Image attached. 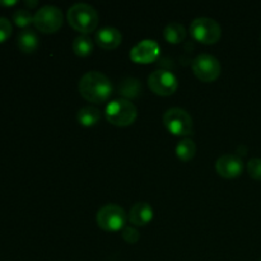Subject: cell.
Instances as JSON below:
<instances>
[{"mask_svg":"<svg viewBox=\"0 0 261 261\" xmlns=\"http://www.w3.org/2000/svg\"><path fill=\"white\" fill-rule=\"evenodd\" d=\"M38 37L32 30H23L18 35V47L25 54L33 53L38 47Z\"/></svg>","mask_w":261,"mask_h":261,"instance_id":"cell-14","label":"cell"},{"mask_svg":"<svg viewBox=\"0 0 261 261\" xmlns=\"http://www.w3.org/2000/svg\"><path fill=\"white\" fill-rule=\"evenodd\" d=\"M68 22L71 27L81 33H89L98 25V14L92 5L76 3L68 10Z\"/></svg>","mask_w":261,"mask_h":261,"instance_id":"cell-2","label":"cell"},{"mask_svg":"<svg viewBox=\"0 0 261 261\" xmlns=\"http://www.w3.org/2000/svg\"><path fill=\"white\" fill-rule=\"evenodd\" d=\"M79 92L82 97L93 103L107 101L112 93V83L99 71H88L79 81Z\"/></svg>","mask_w":261,"mask_h":261,"instance_id":"cell-1","label":"cell"},{"mask_svg":"<svg viewBox=\"0 0 261 261\" xmlns=\"http://www.w3.org/2000/svg\"><path fill=\"white\" fill-rule=\"evenodd\" d=\"M148 86L158 96H171L178 87L175 74L168 70H155L148 76Z\"/></svg>","mask_w":261,"mask_h":261,"instance_id":"cell-9","label":"cell"},{"mask_svg":"<svg viewBox=\"0 0 261 261\" xmlns=\"http://www.w3.org/2000/svg\"><path fill=\"white\" fill-rule=\"evenodd\" d=\"M221 63L211 54H200L193 61V71L203 82H213L221 74Z\"/></svg>","mask_w":261,"mask_h":261,"instance_id":"cell-8","label":"cell"},{"mask_svg":"<svg viewBox=\"0 0 261 261\" xmlns=\"http://www.w3.org/2000/svg\"><path fill=\"white\" fill-rule=\"evenodd\" d=\"M247 172L250 177L261 181V158H252L247 163Z\"/></svg>","mask_w":261,"mask_h":261,"instance_id":"cell-21","label":"cell"},{"mask_svg":"<svg viewBox=\"0 0 261 261\" xmlns=\"http://www.w3.org/2000/svg\"><path fill=\"white\" fill-rule=\"evenodd\" d=\"M119 92L120 94L127 97V98H135L142 92V84H140V82L138 79L127 78L120 84Z\"/></svg>","mask_w":261,"mask_h":261,"instance_id":"cell-18","label":"cell"},{"mask_svg":"<svg viewBox=\"0 0 261 261\" xmlns=\"http://www.w3.org/2000/svg\"><path fill=\"white\" fill-rule=\"evenodd\" d=\"M190 33L198 42L205 45H213L218 42L222 36L221 25L212 18L200 17L193 20L190 25Z\"/></svg>","mask_w":261,"mask_h":261,"instance_id":"cell-4","label":"cell"},{"mask_svg":"<svg viewBox=\"0 0 261 261\" xmlns=\"http://www.w3.org/2000/svg\"><path fill=\"white\" fill-rule=\"evenodd\" d=\"M12 35V23L7 18L0 17V43L5 42Z\"/></svg>","mask_w":261,"mask_h":261,"instance_id":"cell-22","label":"cell"},{"mask_svg":"<svg viewBox=\"0 0 261 261\" xmlns=\"http://www.w3.org/2000/svg\"><path fill=\"white\" fill-rule=\"evenodd\" d=\"M33 23L41 32L54 33L63 25V13L55 5H45L37 10Z\"/></svg>","mask_w":261,"mask_h":261,"instance_id":"cell-7","label":"cell"},{"mask_svg":"<svg viewBox=\"0 0 261 261\" xmlns=\"http://www.w3.org/2000/svg\"><path fill=\"white\" fill-rule=\"evenodd\" d=\"M137 115V107L129 99H114L106 107L107 121L116 126H129L135 121Z\"/></svg>","mask_w":261,"mask_h":261,"instance_id":"cell-3","label":"cell"},{"mask_svg":"<svg viewBox=\"0 0 261 261\" xmlns=\"http://www.w3.org/2000/svg\"><path fill=\"white\" fill-rule=\"evenodd\" d=\"M25 5H28V7H36L37 2H25Z\"/></svg>","mask_w":261,"mask_h":261,"instance_id":"cell-25","label":"cell"},{"mask_svg":"<svg viewBox=\"0 0 261 261\" xmlns=\"http://www.w3.org/2000/svg\"><path fill=\"white\" fill-rule=\"evenodd\" d=\"M196 153V145L191 139H182L176 147V154L184 162L193 160Z\"/></svg>","mask_w":261,"mask_h":261,"instance_id":"cell-17","label":"cell"},{"mask_svg":"<svg viewBox=\"0 0 261 261\" xmlns=\"http://www.w3.org/2000/svg\"><path fill=\"white\" fill-rule=\"evenodd\" d=\"M14 4H17L15 0H12V2H2V0H0V5H5V7H9V5H14Z\"/></svg>","mask_w":261,"mask_h":261,"instance_id":"cell-24","label":"cell"},{"mask_svg":"<svg viewBox=\"0 0 261 261\" xmlns=\"http://www.w3.org/2000/svg\"><path fill=\"white\" fill-rule=\"evenodd\" d=\"M121 234H122V239H124L127 244H132V245L137 244L140 239L139 232H138L134 227H130V226L125 227V228L122 229Z\"/></svg>","mask_w":261,"mask_h":261,"instance_id":"cell-23","label":"cell"},{"mask_svg":"<svg viewBox=\"0 0 261 261\" xmlns=\"http://www.w3.org/2000/svg\"><path fill=\"white\" fill-rule=\"evenodd\" d=\"M152 219L153 209L148 203H137L130 209L129 221L134 226H147Z\"/></svg>","mask_w":261,"mask_h":261,"instance_id":"cell-13","label":"cell"},{"mask_svg":"<svg viewBox=\"0 0 261 261\" xmlns=\"http://www.w3.org/2000/svg\"><path fill=\"white\" fill-rule=\"evenodd\" d=\"M160 55V46L153 40H144L134 46L130 53V58L138 64L153 63Z\"/></svg>","mask_w":261,"mask_h":261,"instance_id":"cell-10","label":"cell"},{"mask_svg":"<svg viewBox=\"0 0 261 261\" xmlns=\"http://www.w3.org/2000/svg\"><path fill=\"white\" fill-rule=\"evenodd\" d=\"M13 20L20 28H24L33 22V17L27 9H18L13 14Z\"/></svg>","mask_w":261,"mask_h":261,"instance_id":"cell-20","label":"cell"},{"mask_svg":"<svg viewBox=\"0 0 261 261\" xmlns=\"http://www.w3.org/2000/svg\"><path fill=\"white\" fill-rule=\"evenodd\" d=\"M76 119L83 126H93L101 119V111L94 106H84L78 111Z\"/></svg>","mask_w":261,"mask_h":261,"instance_id":"cell-15","label":"cell"},{"mask_svg":"<svg viewBox=\"0 0 261 261\" xmlns=\"http://www.w3.org/2000/svg\"><path fill=\"white\" fill-rule=\"evenodd\" d=\"M73 50L78 56H88L93 51V41L87 35H81L74 40Z\"/></svg>","mask_w":261,"mask_h":261,"instance_id":"cell-19","label":"cell"},{"mask_svg":"<svg viewBox=\"0 0 261 261\" xmlns=\"http://www.w3.org/2000/svg\"><path fill=\"white\" fill-rule=\"evenodd\" d=\"M216 170L219 176L224 178H236L244 171V163L240 157L234 154H224L218 158Z\"/></svg>","mask_w":261,"mask_h":261,"instance_id":"cell-11","label":"cell"},{"mask_svg":"<svg viewBox=\"0 0 261 261\" xmlns=\"http://www.w3.org/2000/svg\"><path fill=\"white\" fill-rule=\"evenodd\" d=\"M122 36L115 27H103L96 33V42L105 50H115L121 43Z\"/></svg>","mask_w":261,"mask_h":261,"instance_id":"cell-12","label":"cell"},{"mask_svg":"<svg viewBox=\"0 0 261 261\" xmlns=\"http://www.w3.org/2000/svg\"><path fill=\"white\" fill-rule=\"evenodd\" d=\"M260 261H261V259H260Z\"/></svg>","mask_w":261,"mask_h":261,"instance_id":"cell-26","label":"cell"},{"mask_svg":"<svg viewBox=\"0 0 261 261\" xmlns=\"http://www.w3.org/2000/svg\"><path fill=\"white\" fill-rule=\"evenodd\" d=\"M163 124L170 133L180 137L193 134V119L185 110L180 107L168 109L163 115Z\"/></svg>","mask_w":261,"mask_h":261,"instance_id":"cell-5","label":"cell"},{"mask_svg":"<svg viewBox=\"0 0 261 261\" xmlns=\"http://www.w3.org/2000/svg\"><path fill=\"white\" fill-rule=\"evenodd\" d=\"M97 223L102 229L109 232H116L125 228L126 213L121 206L116 204H107L102 206L97 213Z\"/></svg>","mask_w":261,"mask_h":261,"instance_id":"cell-6","label":"cell"},{"mask_svg":"<svg viewBox=\"0 0 261 261\" xmlns=\"http://www.w3.org/2000/svg\"><path fill=\"white\" fill-rule=\"evenodd\" d=\"M163 36H165L167 42L176 45V43H180L185 40L186 30L180 23L172 22L166 25L165 31H163Z\"/></svg>","mask_w":261,"mask_h":261,"instance_id":"cell-16","label":"cell"}]
</instances>
